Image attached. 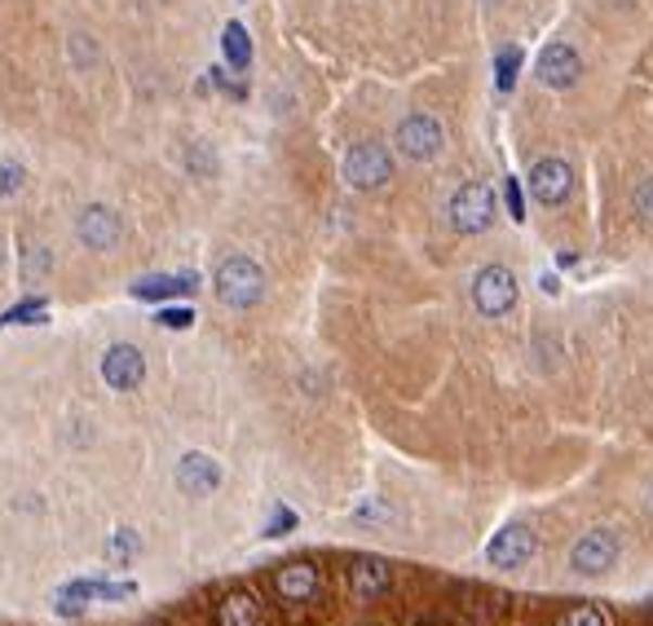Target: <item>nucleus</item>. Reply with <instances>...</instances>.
<instances>
[{
	"label": "nucleus",
	"instance_id": "39448f33",
	"mask_svg": "<svg viewBox=\"0 0 653 626\" xmlns=\"http://www.w3.org/2000/svg\"><path fill=\"white\" fill-rule=\"evenodd\" d=\"M473 305H477V314H486V318L512 314V305H516V273L503 269V265H486V269L473 278Z\"/></svg>",
	"mask_w": 653,
	"mask_h": 626
},
{
	"label": "nucleus",
	"instance_id": "bb28decb",
	"mask_svg": "<svg viewBox=\"0 0 653 626\" xmlns=\"http://www.w3.org/2000/svg\"><path fill=\"white\" fill-rule=\"evenodd\" d=\"M508 207H512V221H526V199H521L516 181H508Z\"/></svg>",
	"mask_w": 653,
	"mask_h": 626
},
{
	"label": "nucleus",
	"instance_id": "c85d7f7f",
	"mask_svg": "<svg viewBox=\"0 0 653 626\" xmlns=\"http://www.w3.org/2000/svg\"><path fill=\"white\" fill-rule=\"evenodd\" d=\"M482 5H499V0H482Z\"/></svg>",
	"mask_w": 653,
	"mask_h": 626
},
{
	"label": "nucleus",
	"instance_id": "4468645a",
	"mask_svg": "<svg viewBox=\"0 0 653 626\" xmlns=\"http://www.w3.org/2000/svg\"><path fill=\"white\" fill-rule=\"evenodd\" d=\"M349 587L358 600H375L384 596L388 587H394V570H388V561H380V555H354L349 561Z\"/></svg>",
	"mask_w": 653,
	"mask_h": 626
},
{
	"label": "nucleus",
	"instance_id": "423d86ee",
	"mask_svg": "<svg viewBox=\"0 0 653 626\" xmlns=\"http://www.w3.org/2000/svg\"><path fill=\"white\" fill-rule=\"evenodd\" d=\"M76 239L89 247V252H115L124 243V221L115 207L106 203H89L85 213L76 217Z\"/></svg>",
	"mask_w": 653,
	"mask_h": 626
},
{
	"label": "nucleus",
	"instance_id": "9b49d317",
	"mask_svg": "<svg viewBox=\"0 0 653 626\" xmlns=\"http://www.w3.org/2000/svg\"><path fill=\"white\" fill-rule=\"evenodd\" d=\"M578 76H582V58L574 53V44L552 40L539 53V80H543V89H574Z\"/></svg>",
	"mask_w": 653,
	"mask_h": 626
},
{
	"label": "nucleus",
	"instance_id": "a211bd4d",
	"mask_svg": "<svg viewBox=\"0 0 653 626\" xmlns=\"http://www.w3.org/2000/svg\"><path fill=\"white\" fill-rule=\"evenodd\" d=\"M221 49H226V62L234 66V72H247V62H252V40H247V27H243V23H226Z\"/></svg>",
	"mask_w": 653,
	"mask_h": 626
},
{
	"label": "nucleus",
	"instance_id": "4be33fe9",
	"mask_svg": "<svg viewBox=\"0 0 653 626\" xmlns=\"http://www.w3.org/2000/svg\"><path fill=\"white\" fill-rule=\"evenodd\" d=\"M631 213H636L640 221H653V177L636 181V190H631Z\"/></svg>",
	"mask_w": 653,
	"mask_h": 626
},
{
	"label": "nucleus",
	"instance_id": "a878e982",
	"mask_svg": "<svg viewBox=\"0 0 653 626\" xmlns=\"http://www.w3.org/2000/svg\"><path fill=\"white\" fill-rule=\"evenodd\" d=\"M190 322H194L190 309H164V314H159V327H168V331H185Z\"/></svg>",
	"mask_w": 653,
	"mask_h": 626
},
{
	"label": "nucleus",
	"instance_id": "cd10ccee",
	"mask_svg": "<svg viewBox=\"0 0 653 626\" xmlns=\"http://www.w3.org/2000/svg\"><path fill=\"white\" fill-rule=\"evenodd\" d=\"M292 525H296V516H292L287 508H279V512H274V521L266 525V534H283V529H292Z\"/></svg>",
	"mask_w": 653,
	"mask_h": 626
},
{
	"label": "nucleus",
	"instance_id": "f3484780",
	"mask_svg": "<svg viewBox=\"0 0 653 626\" xmlns=\"http://www.w3.org/2000/svg\"><path fill=\"white\" fill-rule=\"evenodd\" d=\"M217 626H266V613H260L256 596L247 591H230L217 609Z\"/></svg>",
	"mask_w": 653,
	"mask_h": 626
},
{
	"label": "nucleus",
	"instance_id": "f257e3e1",
	"mask_svg": "<svg viewBox=\"0 0 653 626\" xmlns=\"http://www.w3.org/2000/svg\"><path fill=\"white\" fill-rule=\"evenodd\" d=\"M213 288L226 309H252L266 296V273H260V265L252 256H226L213 273Z\"/></svg>",
	"mask_w": 653,
	"mask_h": 626
},
{
	"label": "nucleus",
	"instance_id": "1a4fd4ad",
	"mask_svg": "<svg viewBox=\"0 0 653 626\" xmlns=\"http://www.w3.org/2000/svg\"><path fill=\"white\" fill-rule=\"evenodd\" d=\"M526 186H530V194H535L543 207H552V203H565V199H569V190H574V168H569L565 159L548 155V159H539V164L530 168Z\"/></svg>",
	"mask_w": 653,
	"mask_h": 626
},
{
	"label": "nucleus",
	"instance_id": "aec40b11",
	"mask_svg": "<svg viewBox=\"0 0 653 626\" xmlns=\"http://www.w3.org/2000/svg\"><path fill=\"white\" fill-rule=\"evenodd\" d=\"M185 164H190V173H194V177H213V173H217V155H213V146H208V142H190Z\"/></svg>",
	"mask_w": 653,
	"mask_h": 626
},
{
	"label": "nucleus",
	"instance_id": "5701e85b",
	"mask_svg": "<svg viewBox=\"0 0 653 626\" xmlns=\"http://www.w3.org/2000/svg\"><path fill=\"white\" fill-rule=\"evenodd\" d=\"M495 72H499V89H512V80H516V72H521V49H516V44L499 53Z\"/></svg>",
	"mask_w": 653,
	"mask_h": 626
},
{
	"label": "nucleus",
	"instance_id": "6e6552de",
	"mask_svg": "<svg viewBox=\"0 0 653 626\" xmlns=\"http://www.w3.org/2000/svg\"><path fill=\"white\" fill-rule=\"evenodd\" d=\"M102 380H106L115 393L142 388V380H146V358H142V349H133V344H111V349L102 354Z\"/></svg>",
	"mask_w": 653,
	"mask_h": 626
},
{
	"label": "nucleus",
	"instance_id": "f03ea898",
	"mask_svg": "<svg viewBox=\"0 0 653 626\" xmlns=\"http://www.w3.org/2000/svg\"><path fill=\"white\" fill-rule=\"evenodd\" d=\"M499 217V203H495V190L486 181H469L454 190L450 199V226L460 234H486Z\"/></svg>",
	"mask_w": 653,
	"mask_h": 626
},
{
	"label": "nucleus",
	"instance_id": "dca6fc26",
	"mask_svg": "<svg viewBox=\"0 0 653 626\" xmlns=\"http://www.w3.org/2000/svg\"><path fill=\"white\" fill-rule=\"evenodd\" d=\"M200 288L194 273H151V278H138L133 283V296L138 301H168V296H190Z\"/></svg>",
	"mask_w": 653,
	"mask_h": 626
},
{
	"label": "nucleus",
	"instance_id": "9d476101",
	"mask_svg": "<svg viewBox=\"0 0 653 626\" xmlns=\"http://www.w3.org/2000/svg\"><path fill=\"white\" fill-rule=\"evenodd\" d=\"M535 555V529L530 525H503L490 547H486V561L499 565V570H516V565H526Z\"/></svg>",
	"mask_w": 653,
	"mask_h": 626
},
{
	"label": "nucleus",
	"instance_id": "ddd939ff",
	"mask_svg": "<svg viewBox=\"0 0 653 626\" xmlns=\"http://www.w3.org/2000/svg\"><path fill=\"white\" fill-rule=\"evenodd\" d=\"M318 587H322V574H318V565H309V561H292V565H283V570L274 574V591H279V600H287V604H309V600L318 596Z\"/></svg>",
	"mask_w": 653,
	"mask_h": 626
},
{
	"label": "nucleus",
	"instance_id": "b1692460",
	"mask_svg": "<svg viewBox=\"0 0 653 626\" xmlns=\"http://www.w3.org/2000/svg\"><path fill=\"white\" fill-rule=\"evenodd\" d=\"M23 181H27V168H23V164H14V159L0 164V194L23 190Z\"/></svg>",
	"mask_w": 653,
	"mask_h": 626
},
{
	"label": "nucleus",
	"instance_id": "7ed1b4c3",
	"mask_svg": "<svg viewBox=\"0 0 653 626\" xmlns=\"http://www.w3.org/2000/svg\"><path fill=\"white\" fill-rule=\"evenodd\" d=\"M394 146H398L407 159L428 164V159H437V155H441V146H446V128H441V119H437V115H428V111H411V115L394 128Z\"/></svg>",
	"mask_w": 653,
	"mask_h": 626
},
{
	"label": "nucleus",
	"instance_id": "0eeeda50",
	"mask_svg": "<svg viewBox=\"0 0 653 626\" xmlns=\"http://www.w3.org/2000/svg\"><path fill=\"white\" fill-rule=\"evenodd\" d=\"M614 561H618V534L614 529H587L574 542V551H569V570L574 574H592V578L610 574Z\"/></svg>",
	"mask_w": 653,
	"mask_h": 626
},
{
	"label": "nucleus",
	"instance_id": "6ab92c4d",
	"mask_svg": "<svg viewBox=\"0 0 653 626\" xmlns=\"http://www.w3.org/2000/svg\"><path fill=\"white\" fill-rule=\"evenodd\" d=\"M138 547H142V538L133 534V529H115L111 534V542H106V561L111 565H133V555H138Z\"/></svg>",
	"mask_w": 653,
	"mask_h": 626
},
{
	"label": "nucleus",
	"instance_id": "2eb2a0df",
	"mask_svg": "<svg viewBox=\"0 0 653 626\" xmlns=\"http://www.w3.org/2000/svg\"><path fill=\"white\" fill-rule=\"evenodd\" d=\"M133 596V583H106V578H76L72 587H62L57 600L62 609H80L85 600H124Z\"/></svg>",
	"mask_w": 653,
	"mask_h": 626
},
{
	"label": "nucleus",
	"instance_id": "393cba45",
	"mask_svg": "<svg viewBox=\"0 0 653 626\" xmlns=\"http://www.w3.org/2000/svg\"><path fill=\"white\" fill-rule=\"evenodd\" d=\"M561 626H605V617H601V609H592V604H582V609L565 613V617H561Z\"/></svg>",
	"mask_w": 653,
	"mask_h": 626
},
{
	"label": "nucleus",
	"instance_id": "412c9836",
	"mask_svg": "<svg viewBox=\"0 0 653 626\" xmlns=\"http://www.w3.org/2000/svg\"><path fill=\"white\" fill-rule=\"evenodd\" d=\"M40 318H44V301H23L10 314H0V327H27V322H40Z\"/></svg>",
	"mask_w": 653,
	"mask_h": 626
},
{
	"label": "nucleus",
	"instance_id": "f8f14e48",
	"mask_svg": "<svg viewBox=\"0 0 653 626\" xmlns=\"http://www.w3.org/2000/svg\"><path fill=\"white\" fill-rule=\"evenodd\" d=\"M221 485V463L213 455H200V450H190L181 463H177V490L190 495V499H204L213 495Z\"/></svg>",
	"mask_w": 653,
	"mask_h": 626
},
{
	"label": "nucleus",
	"instance_id": "20e7f679",
	"mask_svg": "<svg viewBox=\"0 0 653 626\" xmlns=\"http://www.w3.org/2000/svg\"><path fill=\"white\" fill-rule=\"evenodd\" d=\"M345 181L354 190H380L394 181V155L380 142H354L345 151Z\"/></svg>",
	"mask_w": 653,
	"mask_h": 626
}]
</instances>
